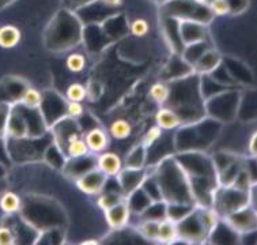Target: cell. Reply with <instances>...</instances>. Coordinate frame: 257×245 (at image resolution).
<instances>
[{
	"mask_svg": "<svg viewBox=\"0 0 257 245\" xmlns=\"http://www.w3.org/2000/svg\"><path fill=\"white\" fill-rule=\"evenodd\" d=\"M51 128L53 142L60 147L61 150H64L70 142L80 138V128L78 127V122L75 121V118L66 116L55 122Z\"/></svg>",
	"mask_w": 257,
	"mask_h": 245,
	"instance_id": "11",
	"label": "cell"
},
{
	"mask_svg": "<svg viewBox=\"0 0 257 245\" xmlns=\"http://www.w3.org/2000/svg\"><path fill=\"white\" fill-rule=\"evenodd\" d=\"M82 33L80 19L68 10H63L48 26L47 45L55 52H64L79 43Z\"/></svg>",
	"mask_w": 257,
	"mask_h": 245,
	"instance_id": "3",
	"label": "cell"
},
{
	"mask_svg": "<svg viewBox=\"0 0 257 245\" xmlns=\"http://www.w3.org/2000/svg\"><path fill=\"white\" fill-rule=\"evenodd\" d=\"M83 114V106L80 105V102H75V101H70L67 104L66 108V116L71 118H79Z\"/></svg>",
	"mask_w": 257,
	"mask_h": 245,
	"instance_id": "37",
	"label": "cell"
},
{
	"mask_svg": "<svg viewBox=\"0 0 257 245\" xmlns=\"http://www.w3.org/2000/svg\"><path fill=\"white\" fill-rule=\"evenodd\" d=\"M14 233L7 227H0V244H14Z\"/></svg>",
	"mask_w": 257,
	"mask_h": 245,
	"instance_id": "41",
	"label": "cell"
},
{
	"mask_svg": "<svg viewBox=\"0 0 257 245\" xmlns=\"http://www.w3.org/2000/svg\"><path fill=\"white\" fill-rule=\"evenodd\" d=\"M146 161H147V151H146L143 143H141L130 151V154L126 156L125 162H124V168L142 169L145 166Z\"/></svg>",
	"mask_w": 257,
	"mask_h": 245,
	"instance_id": "22",
	"label": "cell"
},
{
	"mask_svg": "<svg viewBox=\"0 0 257 245\" xmlns=\"http://www.w3.org/2000/svg\"><path fill=\"white\" fill-rule=\"evenodd\" d=\"M131 33L136 37H145L146 34L149 33V24H147V21L146 19H135L131 25Z\"/></svg>",
	"mask_w": 257,
	"mask_h": 245,
	"instance_id": "35",
	"label": "cell"
},
{
	"mask_svg": "<svg viewBox=\"0 0 257 245\" xmlns=\"http://www.w3.org/2000/svg\"><path fill=\"white\" fill-rule=\"evenodd\" d=\"M162 135V130L157 126V127H153L151 130H149V132L146 134L145 138H143V146L147 149L150 147L154 142H157L159 139V137Z\"/></svg>",
	"mask_w": 257,
	"mask_h": 245,
	"instance_id": "38",
	"label": "cell"
},
{
	"mask_svg": "<svg viewBox=\"0 0 257 245\" xmlns=\"http://www.w3.org/2000/svg\"><path fill=\"white\" fill-rule=\"evenodd\" d=\"M103 5L109 6V7H118V6L121 5L122 0H101Z\"/></svg>",
	"mask_w": 257,
	"mask_h": 245,
	"instance_id": "42",
	"label": "cell"
},
{
	"mask_svg": "<svg viewBox=\"0 0 257 245\" xmlns=\"http://www.w3.org/2000/svg\"><path fill=\"white\" fill-rule=\"evenodd\" d=\"M155 120H157V126L161 130H176V128L181 127V120L178 117V114L169 106L159 109L155 116Z\"/></svg>",
	"mask_w": 257,
	"mask_h": 245,
	"instance_id": "20",
	"label": "cell"
},
{
	"mask_svg": "<svg viewBox=\"0 0 257 245\" xmlns=\"http://www.w3.org/2000/svg\"><path fill=\"white\" fill-rule=\"evenodd\" d=\"M84 142L89 147V151L91 153H101L109 145L108 134L98 127H93L86 135H84Z\"/></svg>",
	"mask_w": 257,
	"mask_h": 245,
	"instance_id": "19",
	"label": "cell"
},
{
	"mask_svg": "<svg viewBox=\"0 0 257 245\" xmlns=\"http://www.w3.org/2000/svg\"><path fill=\"white\" fill-rule=\"evenodd\" d=\"M248 204H252L250 191L246 192L233 185H218L212 195L211 207L219 215V218H224Z\"/></svg>",
	"mask_w": 257,
	"mask_h": 245,
	"instance_id": "5",
	"label": "cell"
},
{
	"mask_svg": "<svg viewBox=\"0 0 257 245\" xmlns=\"http://www.w3.org/2000/svg\"><path fill=\"white\" fill-rule=\"evenodd\" d=\"M41 97L42 94L40 91L32 89V87H26L19 102L24 104L25 106H28V108H38L41 104Z\"/></svg>",
	"mask_w": 257,
	"mask_h": 245,
	"instance_id": "30",
	"label": "cell"
},
{
	"mask_svg": "<svg viewBox=\"0 0 257 245\" xmlns=\"http://www.w3.org/2000/svg\"><path fill=\"white\" fill-rule=\"evenodd\" d=\"M176 225H177L178 238H183L189 242H201V241H204L206 237H208V233L197 215L196 207L181 221L176 222Z\"/></svg>",
	"mask_w": 257,
	"mask_h": 245,
	"instance_id": "8",
	"label": "cell"
},
{
	"mask_svg": "<svg viewBox=\"0 0 257 245\" xmlns=\"http://www.w3.org/2000/svg\"><path fill=\"white\" fill-rule=\"evenodd\" d=\"M10 110H11V108H10L9 104L0 105V138L6 135V127H7Z\"/></svg>",
	"mask_w": 257,
	"mask_h": 245,
	"instance_id": "40",
	"label": "cell"
},
{
	"mask_svg": "<svg viewBox=\"0 0 257 245\" xmlns=\"http://www.w3.org/2000/svg\"><path fill=\"white\" fill-rule=\"evenodd\" d=\"M223 219L238 233L239 236H243V234H248L250 231L256 230L257 217L252 204H248V206L239 208L237 211L231 212L230 215L224 217Z\"/></svg>",
	"mask_w": 257,
	"mask_h": 245,
	"instance_id": "10",
	"label": "cell"
},
{
	"mask_svg": "<svg viewBox=\"0 0 257 245\" xmlns=\"http://www.w3.org/2000/svg\"><path fill=\"white\" fill-rule=\"evenodd\" d=\"M66 97L68 101H75V102H82L87 97V89L80 83H72L67 89Z\"/></svg>",
	"mask_w": 257,
	"mask_h": 245,
	"instance_id": "32",
	"label": "cell"
},
{
	"mask_svg": "<svg viewBox=\"0 0 257 245\" xmlns=\"http://www.w3.org/2000/svg\"><path fill=\"white\" fill-rule=\"evenodd\" d=\"M208 6L214 15L229 14V6L226 0H212Z\"/></svg>",
	"mask_w": 257,
	"mask_h": 245,
	"instance_id": "39",
	"label": "cell"
},
{
	"mask_svg": "<svg viewBox=\"0 0 257 245\" xmlns=\"http://www.w3.org/2000/svg\"><path fill=\"white\" fill-rule=\"evenodd\" d=\"M178 32H180V38L183 45H189V44L199 43L207 38V29L206 25L200 24V22H195V21H187L180 19L178 24Z\"/></svg>",
	"mask_w": 257,
	"mask_h": 245,
	"instance_id": "13",
	"label": "cell"
},
{
	"mask_svg": "<svg viewBox=\"0 0 257 245\" xmlns=\"http://www.w3.org/2000/svg\"><path fill=\"white\" fill-rule=\"evenodd\" d=\"M220 132V124L215 118H206L184 124L174 139V147L178 151H204L214 143Z\"/></svg>",
	"mask_w": 257,
	"mask_h": 245,
	"instance_id": "4",
	"label": "cell"
},
{
	"mask_svg": "<svg viewBox=\"0 0 257 245\" xmlns=\"http://www.w3.org/2000/svg\"><path fill=\"white\" fill-rule=\"evenodd\" d=\"M110 135H112L114 139H118V141H122V139H126L132 134V127L130 122L126 120H116L110 124Z\"/></svg>",
	"mask_w": 257,
	"mask_h": 245,
	"instance_id": "27",
	"label": "cell"
},
{
	"mask_svg": "<svg viewBox=\"0 0 257 245\" xmlns=\"http://www.w3.org/2000/svg\"><path fill=\"white\" fill-rule=\"evenodd\" d=\"M105 218L106 222L114 230H121L128 225V221L131 218V210L128 207L125 199L112 206L108 210H105Z\"/></svg>",
	"mask_w": 257,
	"mask_h": 245,
	"instance_id": "15",
	"label": "cell"
},
{
	"mask_svg": "<svg viewBox=\"0 0 257 245\" xmlns=\"http://www.w3.org/2000/svg\"><path fill=\"white\" fill-rule=\"evenodd\" d=\"M164 2H168V0H164Z\"/></svg>",
	"mask_w": 257,
	"mask_h": 245,
	"instance_id": "43",
	"label": "cell"
},
{
	"mask_svg": "<svg viewBox=\"0 0 257 245\" xmlns=\"http://www.w3.org/2000/svg\"><path fill=\"white\" fill-rule=\"evenodd\" d=\"M177 238L178 233L176 222L170 221L168 218H165V219L158 222V236H157V241L164 242V244H169V242H174Z\"/></svg>",
	"mask_w": 257,
	"mask_h": 245,
	"instance_id": "21",
	"label": "cell"
},
{
	"mask_svg": "<svg viewBox=\"0 0 257 245\" xmlns=\"http://www.w3.org/2000/svg\"><path fill=\"white\" fill-rule=\"evenodd\" d=\"M95 166H97V158L86 154V156L82 157L68 158V161H66L63 165V170L67 176L76 180L78 177L84 175L86 172L94 169Z\"/></svg>",
	"mask_w": 257,
	"mask_h": 245,
	"instance_id": "16",
	"label": "cell"
},
{
	"mask_svg": "<svg viewBox=\"0 0 257 245\" xmlns=\"http://www.w3.org/2000/svg\"><path fill=\"white\" fill-rule=\"evenodd\" d=\"M195 207H196V204H188V203H166V218L173 222L181 221Z\"/></svg>",
	"mask_w": 257,
	"mask_h": 245,
	"instance_id": "23",
	"label": "cell"
},
{
	"mask_svg": "<svg viewBox=\"0 0 257 245\" xmlns=\"http://www.w3.org/2000/svg\"><path fill=\"white\" fill-rule=\"evenodd\" d=\"M64 150L67 151L68 158H75V157H82L89 154V147H87L86 142L82 138H78V139H74L72 142H70Z\"/></svg>",
	"mask_w": 257,
	"mask_h": 245,
	"instance_id": "28",
	"label": "cell"
},
{
	"mask_svg": "<svg viewBox=\"0 0 257 245\" xmlns=\"http://www.w3.org/2000/svg\"><path fill=\"white\" fill-rule=\"evenodd\" d=\"M19 41H21V32L18 28L11 25L0 28V47L6 49L14 48L18 45Z\"/></svg>",
	"mask_w": 257,
	"mask_h": 245,
	"instance_id": "24",
	"label": "cell"
},
{
	"mask_svg": "<svg viewBox=\"0 0 257 245\" xmlns=\"http://www.w3.org/2000/svg\"><path fill=\"white\" fill-rule=\"evenodd\" d=\"M122 196L124 195L121 192H118V191H106L99 196L98 206L105 211V210H108L112 206L117 204L120 200H122Z\"/></svg>",
	"mask_w": 257,
	"mask_h": 245,
	"instance_id": "29",
	"label": "cell"
},
{
	"mask_svg": "<svg viewBox=\"0 0 257 245\" xmlns=\"http://www.w3.org/2000/svg\"><path fill=\"white\" fill-rule=\"evenodd\" d=\"M229 6V13L233 15H238L248 9L249 0H226Z\"/></svg>",
	"mask_w": 257,
	"mask_h": 245,
	"instance_id": "36",
	"label": "cell"
},
{
	"mask_svg": "<svg viewBox=\"0 0 257 245\" xmlns=\"http://www.w3.org/2000/svg\"><path fill=\"white\" fill-rule=\"evenodd\" d=\"M117 176H118V185H120L121 193L124 196H128L143 184L147 173L143 170V168L142 169H132V168L122 169L121 168Z\"/></svg>",
	"mask_w": 257,
	"mask_h": 245,
	"instance_id": "14",
	"label": "cell"
},
{
	"mask_svg": "<svg viewBox=\"0 0 257 245\" xmlns=\"http://www.w3.org/2000/svg\"><path fill=\"white\" fill-rule=\"evenodd\" d=\"M42 158H45L48 164L53 166V168H63L67 160L64 154H63V150L57 146L55 142H52L51 145L45 149V153H44Z\"/></svg>",
	"mask_w": 257,
	"mask_h": 245,
	"instance_id": "25",
	"label": "cell"
},
{
	"mask_svg": "<svg viewBox=\"0 0 257 245\" xmlns=\"http://www.w3.org/2000/svg\"><path fill=\"white\" fill-rule=\"evenodd\" d=\"M154 177L159 185L164 202L196 204L192 196L189 180L174 157L169 156L159 161Z\"/></svg>",
	"mask_w": 257,
	"mask_h": 245,
	"instance_id": "2",
	"label": "cell"
},
{
	"mask_svg": "<svg viewBox=\"0 0 257 245\" xmlns=\"http://www.w3.org/2000/svg\"><path fill=\"white\" fill-rule=\"evenodd\" d=\"M22 207V202L18 198V195L14 192H5L3 196L0 199V208L6 212V214H15L19 211Z\"/></svg>",
	"mask_w": 257,
	"mask_h": 245,
	"instance_id": "26",
	"label": "cell"
},
{
	"mask_svg": "<svg viewBox=\"0 0 257 245\" xmlns=\"http://www.w3.org/2000/svg\"><path fill=\"white\" fill-rule=\"evenodd\" d=\"M66 64L71 72H80L86 67V57L82 53H71L70 56L67 57Z\"/></svg>",
	"mask_w": 257,
	"mask_h": 245,
	"instance_id": "34",
	"label": "cell"
},
{
	"mask_svg": "<svg viewBox=\"0 0 257 245\" xmlns=\"http://www.w3.org/2000/svg\"><path fill=\"white\" fill-rule=\"evenodd\" d=\"M158 222L159 221H142L139 231L145 238L150 241H157L158 236Z\"/></svg>",
	"mask_w": 257,
	"mask_h": 245,
	"instance_id": "33",
	"label": "cell"
},
{
	"mask_svg": "<svg viewBox=\"0 0 257 245\" xmlns=\"http://www.w3.org/2000/svg\"><path fill=\"white\" fill-rule=\"evenodd\" d=\"M66 108L67 104L64 99L55 91H47L45 94H42L41 104L38 106L48 127H52L60 118L66 117Z\"/></svg>",
	"mask_w": 257,
	"mask_h": 245,
	"instance_id": "9",
	"label": "cell"
},
{
	"mask_svg": "<svg viewBox=\"0 0 257 245\" xmlns=\"http://www.w3.org/2000/svg\"><path fill=\"white\" fill-rule=\"evenodd\" d=\"M150 95L159 105L166 104L169 97V86L165 83H155L150 89Z\"/></svg>",
	"mask_w": 257,
	"mask_h": 245,
	"instance_id": "31",
	"label": "cell"
},
{
	"mask_svg": "<svg viewBox=\"0 0 257 245\" xmlns=\"http://www.w3.org/2000/svg\"><path fill=\"white\" fill-rule=\"evenodd\" d=\"M108 176L103 173L102 170L98 168L86 172L84 175L76 179V184L79 187L80 191L89 193V195H95V193H101L106 187L108 183Z\"/></svg>",
	"mask_w": 257,
	"mask_h": 245,
	"instance_id": "12",
	"label": "cell"
},
{
	"mask_svg": "<svg viewBox=\"0 0 257 245\" xmlns=\"http://www.w3.org/2000/svg\"><path fill=\"white\" fill-rule=\"evenodd\" d=\"M165 3V17L195 21L203 25H208L214 19L210 6L200 0H168Z\"/></svg>",
	"mask_w": 257,
	"mask_h": 245,
	"instance_id": "6",
	"label": "cell"
},
{
	"mask_svg": "<svg viewBox=\"0 0 257 245\" xmlns=\"http://www.w3.org/2000/svg\"><path fill=\"white\" fill-rule=\"evenodd\" d=\"M97 168L102 170L108 177H114L122 168L121 158L116 153H103L97 158Z\"/></svg>",
	"mask_w": 257,
	"mask_h": 245,
	"instance_id": "18",
	"label": "cell"
},
{
	"mask_svg": "<svg viewBox=\"0 0 257 245\" xmlns=\"http://www.w3.org/2000/svg\"><path fill=\"white\" fill-rule=\"evenodd\" d=\"M222 63V56L220 53H218L214 48H210L208 51L203 53L196 63L193 64V72H196L199 75H206V74H211L212 71L215 70L216 67L220 66Z\"/></svg>",
	"mask_w": 257,
	"mask_h": 245,
	"instance_id": "17",
	"label": "cell"
},
{
	"mask_svg": "<svg viewBox=\"0 0 257 245\" xmlns=\"http://www.w3.org/2000/svg\"><path fill=\"white\" fill-rule=\"evenodd\" d=\"M53 139L45 135L37 138H10L9 151L11 158L18 162H29V161L41 160L49 145Z\"/></svg>",
	"mask_w": 257,
	"mask_h": 245,
	"instance_id": "7",
	"label": "cell"
},
{
	"mask_svg": "<svg viewBox=\"0 0 257 245\" xmlns=\"http://www.w3.org/2000/svg\"><path fill=\"white\" fill-rule=\"evenodd\" d=\"M166 104L178 114L183 124L199 121L206 114V105L200 90V75L191 72L169 83Z\"/></svg>",
	"mask_w": 257,
	"mask_h": 245,
	"instance_id": "1",
	"label": "cell"
}]
</instances>
